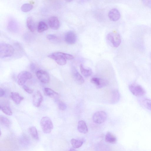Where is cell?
Segmentation results:
<instances>
[{"instance_id": "1", "label": "cell", "mask_w": 151, "mask_h": 151, "mask_svg": "<svg viewBox=\"0 0 151 151\" xmlns=\"http://www.w3.org/2000/svg\"><path fill=\"white\" fill-rule=\"evenodd\" d=\"M49 57L61 65H65L67 63V60H72L74 58L72 55L60 52L53 53L49 55Z\"/></svg>"}, {"instance_id": "2", "label": "cell", "mask_w": 151, "mask_h": 151, "mask_svg": "<svg viewBox=\"0 0 151 151\" xmlns=\"http://www.w3.org/2000/svg\"><path fill=\"white\" fill-rule=\"evenodd\" d=\"M14 53L13 47L10 45L4 43L0 44V57L1 58L11 57Z\"/></svg>"}, {"instance_id": "3", "label": "cell", "mask_w": 151, "mask_h": 151, "mask_svg": "<svg viewBox=\"0 0 151 151\" xmlns=\"http://www.w3.org/2000/svg\"><path fill=\"white\" fill-rule=\"evenodd\" d=\"M41 126L43 132L46 134L51 133L53 128L51 120L47 117H44L41 119Z\"/></svg>"}, {"instance_id": "4", "label": "cell", "mask_w": 151, "mask_h": 151, "mask_svg": "<svg viewBox=\"0 0 151 151\" xmlns=\"http://www.w3.org/2000/svg\"><path fill=\"white\" fill-rule=\"evenodd\" d=\"M107 39L108 42L115 48H118L120 45L121 40L120 34L116 32H111L108 34Z\"/></svg>"}, {"instance_id": "5", "label": "cell", "mask_w": 151, "mask_h": 151, "mask_svg": "<svg viewBox=\"0 0 151 151\" xmlns=\"http://www.w3.org/2000/svg\"><path fill=\"white\" fill-rule=\"evenodd\" d=\"M129 88L132 94L137 97L143 96L146 94L144 88L138 84H130L129 86Z\"/></svg>"}, {"instance_id": "6", "label": "cell", "mask_w": 151, "mask_h": 151, "mask_svg": "<svg viewBox=\"0 0 151 151\" xmlns=\"http://www.w3.org/2000/svg\"><path fill=\"white\" fill-rule=\"evenodd\" d=\"M32 75L30 72L24 71L21 72L17 76V83L20 86H23L28 80L32 78Z\"/></svg>"}, {"instance_id": "7", "label": "cell", "mask_w": 151, "mask_h": 151, "mask_svg": "<svg viewBox=\"0 0 151 151\" xmlns=\"http://www.w3.org/2000/svg\"><path fill=\"white\" fill-rule=\"evenodd\" d=\"M107 115L104 111H100L94 113L93 116V120L94 122L98 124H102L106 120Z\"/></svg>"}, {"instance_id": "8", "label": "cell", "mask_w": 151, "mask_h": 151, "mask_svg": "<svg viewBox=\"0 0 151 151\" xmlns=\"http://www.w3.org/2000/svg\"><path fill=\"white\" fill-rule=\"evenodd\" d=\"M36 75L38 79L42 83L44 84L48 83L50 78L48 73L43 70L37 71L36 72Z\"/></svg>"}, {"instance_id": "9", "label": "cell", "mask_w": 151, "mask_h": 151, "mask_svg": "<svg viewBox=\"0 0 151 151\" xmlns=\"http://www.w3.org/2000/svg\"><path fill=\"white\" fill-rule=\"evenodd\" d=\"M91 82L95 84L98 89H100L108 86L109 84L108 81L105 79H100L97 78H92Z\"/></svg>"}, {"instance_id": "10", "label": "cell", "mask_w": 151, "mask_h": 151, "mask_svg": "<svg viewBox=\"0 0 151 151\" xmlns=\"http://www.w3.org/2000/svg\"><path fill=\"white\" fill-rule=\"evenodd\" d=\"M65 40L67 44L72 45L76 42L77 36L76 34L72 31H69L66 33L65 36Z\"/></svg>"}, {"instance_id": "11", "label": "cell", "mask_w": 151, "mask_h": 151, "mask_svg": "<svg viewBox=\"0 0 151 151\" xmlns=\"http://www.w3.org/2000/svg\"><path fill=\"white\" fill-rule=\"evenodd\" d=\"M43 99L41 93L39 91H37L33 97V103L35 107L38 108L40 106Z\"/></svg>"}, {"instance_id": "12", "label": "cell", "mask_w": 151, "mask_h": 151, "mask_svg": "<svg viewBox=\"0 0 151 151\" xmlns=\"http://www.w3.org/2000/svg\"><path fill=\"white\" fill-rule=\"evenodd\" d=\"M49 24L50 27L53 30H58L60 25L58 18L55 16L51 17L49 19Z\"/></svg>"}, {"instance_id": "13", "label": "cell", "mask_w": 151, "mask_h": 151, "mask_svg": "<svg viewBox=\"0 0 151 151\" xmlns=\"http://www.w3.org/2000/svg\"><path fill=\"white\" fill-rule=\"evenodd\" d=\"M108 16L110 19L113 21H118L120 17V13L118 9L116 8L112 9L109 12Z\"/></svg>"}, {"instance_id": "14", "label": "cell", "mask_w": 151, "mask_h": 151, "mask_svg": "<svg viewBox=\"0 0 151 151\" xmlns=\"http://www.w3.org/2000/svg\"><path fill=\"white\" fill-rule=\"evenodd\" d=\"M72 72L73 77L76 82L79 84H82L84 83V79L76 69L73 67Z\"/></svg>"}, {"instance_id": "15", "label": "cell", "mask_w": 151, "mask_h": 151, "mask_svg": "<svg viewBox=\"0 0 151 151\" xmlns=\"http://www.w3.org/2000/svg\"><path fill=\"white\" fill-rule=\"evenodd\" d=\"M78 129L80 133L86 134L88 133V130L86 122L83 120L79 122Z\"/></svg>"}, {"instance_id": "16", "label": "cell", "mask_w": 151, "mask_h": 151, "mask_svg": "<svg viewBox=\"0 0 151 151\" xmlns=\"http://www.w3.org/2000/svg\"><path fill=\"white\" fill-rule=\"evenodd\" d=\"M120 99V94L119 91L116 90L113 91L111 94V103L114 104L117 103Z\"/></svg>"}, {"instance_id": "17", "label": "cell", "mask_w": 151, "mask_h": 151, "mask_svg": "<svg viewBox=\"0 0 151 151\" xmlns=\"http://www.w3.org/2000/svg\"><path fill=\"white\" fill-rule=\"evenodd\" d=\"M11 98L13 100L16 104H19L24 98L17 93L13 92L11 93Z\"/></svg>"}, {"instance_id": "18", "label": "cell", "mask_w": 151, "mask_h": 151, "mask_svg": "<svg viewBox=\"0 0 151 151\" xmlns=\"http://www.w3.org/2000/svg\"><path fill=\"white\" fill-rule=\"evenodd\" d=\"M26 24L28 29L31 31L32 32L35 31L36 29L35 25L32 17H29L27 18Z\"/></svg>"}, {"instance_id": "19", "label": "cell", "mask_w": 151, "mask_h": 151, "mask_svg": "<svg viewBox=\"0 0 151 151\" xmlns=\"http://www.w3.org/2000/svg\"><path fill=\"white\" fill-rule=\"evenodd\" d=\"M44 91L47 96L51 98H56L59 97L58 93L50 88H45L44 89Z\"/></svg>"}, {"instance_id": "20", "label": "cell", "mask_w": 151, "mask_h": 151, "mask_svg": "<svg viewBox=\"0 0 151 151\" xmlns=\"http://www.w3.org/2000/svg\"><path fill=\"white\" fill-rule=\"evenodd\" d=\"M105 140L106 142L111 144H115L117 141L116 137L110 132H108L107 134Z\"/></svg>"}, {"instance_id": "21", "label": "cell", "mask_w": 151, "mask_h": 151, "mask_svg": "<svg viewBox=\"0 0 151 151\" xmlns=\"http://www.w3.org/2000/svg\"><path fill=\"white\" fill-rule=\"evenodd\" d=\"M84 141L83 140L72 139L71 141V143L73 147L75 148H78L82 146Z\"/></svg>"}, {"instance_id": "22", "label": "cell", "mask_w": 151, "mask_h": 151, "mask_svg": "<svg viewBox=\"0 0 151 151\" xmlns=\"http://www.w3.org/2000/svg\"><path fill=\"white\" fill-rule=\"evenodd\" d=\"M80 68L82 74L85 77H89L92 75V71L90 69L85 68L82 64L80 65Z\"/></svg>"}, {"instance_id": "23", "label": "cell", "mask_w": 151, "mask_h": 151, "mask_svg": "<svg viewBox=\"0 0 151 151\" xmlns=\"http://www.w3.org/2000/svg\"><path fill=\"white\" fill-rule=\"evenodd\" d=\"M48 27L45 23L43 21L40 22L37 25V31L39 33H42L48 30Z\"/></svg>"}, {"instance_id": "24", "label": "cell", "mask_w": 151, "mask_h": 151, "mask_svg": "<svg viewBox=\"0 0 151 151\" xmlns=\"http://www.w3.org/2000/svg\"><path fill=\"white\" fill-rule=\"evenodd\" d=\"M29 133L32 137L35 140H39V137L36 128L33 126L29 128Z\"/></svg>"}, {"instance_id": "25", "label": "cell", "mask_w": 151, "mask_h": 151, "mask_svg": "<svg viewBox=\"0 0 151 151\" xmlns=\"http://www.w3.org/2000/svg\"><path fill=\"white\" fill-rule=\"evenodd\" d=\"M8 28L9 31L13 32H15L17 30L18 26L15 22L11 21L8 23Z\"/></svg>"}, {"instance_id": "26", "label": "cell", "mask_w": 151, "mask_h": 151, "mask_svg": "<svg viewBox=\"0 0 151 151\" xmlns=\"http://www.w3.org/2000/svg\"><path fill=\"white\" fill-rule=\"evenodd\" d=\"M1 109L7 115L11 116L13 115V112L10 107L8 106L1 105Z\"/></svg>"}, {"instance_id": "27", "label": "cell", "mask_w": 151, "mask_h": 151, "mask_svg": "<svg viewBox=\"0 0 151 151\" xmlns=\"http://www.w3.org/2000/svg\"><path fill=\"white\" fill-rule=\"evenodd\" d=\"M33 8V6L30 4H23L21 7V10L24 13L30 11Z\"/></svg>"}, {"instance_id": "28", "label": "cell", "mask_w": 151, "mask_h": 151, "mask_svg": "<svg viewBox=\"0 0 151 151\" xmlns=\"http://www.w3.org/2000/svg\"><path fill=\"white\" fill-rule=\"evenodd\" d=\"M141 102L145 108L151 111V100L144 99L142 100Z\"/></svg>"}, {"instance_id": "29", "label": "cell", "mask_w": 151, "mask_h": 151, "mask_svg": "<svg viewBox=\"0 0 151 151\" xmlns=\"http://www.w3.org/2000/svg\"><path fill=\"white\" fill-rule=\"evenodd\" d=\"M0 121L1 124L7 127H9L11 125L10 121L6 117L3 116H1L0 117Z\"/></svg>"}, {"instance_id": "30", "label": "cell", "mask_w": 151, "mask_h": 151, "mask_svg": "<svg viewBox=\"0 0 151 151\" xmlns=\"http://www.w3.org/2000/svg\"><path fill=\"white\" fill-rule=\"evenodd\" d=\"M47 39L52 42H56L58 40V37L55 35L49 34L47 35Z\"/></svg>"}, {"instance_id": "31", "label": "cell", "mask_w": 151, "mask_h": 151, "mask_svg": "<svg viewBox=\"0 0 151 151\" xmlns=\"http://www.w3.org/2000/svg\"><path fill=\"white\" fill-rule=\"evenodd\" d=\"M58 107L61 110H64L67 108V106L65 104L62 102H59L58 104Z\"/></svg>"}, {"instance_id": "32", "label": "cell", "mask_w": 151, "mask_h": 151, "mask_svg": "<svg viewBox=\"0 0 151 151\" xmlns=\"http://www.w3.org/2000/svg\"><path fill=\"white\" fill-rule=\"evenodd\" d=\"M142 2L146 6L151 9V0H142Z\"/></svg>"}, {"instance_id": "33", "label": "cell", "mask_w": 151, "mask_h": 151, "mask_svg": "<svg viewBox=\"0 0 151 151\" xmlns=\"http://www.w3.org/2000/svg\"><path fill=\"white\" fill-rule=\"evenodd\" d=\"M23 88L24 90L28 93L31 94L33 93V90L25 85L23 86Z\"/></svg>"}, {"instance_id": "34", "label": "cell", "mask_w": 151, "mask_h": 151, "mask_svg": "<svg viewBox=\"0 0 151 151\" xmlns=\"http://www.w3.org/2000/svg\"><path fill=\"white\" fill-rule=\"evenodd\" d=\"M5 94V92L4 90L2 89L1 88L0 89V97H3Z\"/></svg>"}, {"instance_id": "35", "label": "cell", "mask_w": 151, "mask_h": 151, "mask_svg": "<svg viewBox=\"0 0 151 151\" xmlns=\"http://www.w3.org/2000/svg\"><path fill=\"white\" fill-rule=\"evenodd\" d=\"M35 69V65L33 63H32L31 65V70H34Z\"/></svg>"}, {"instance_id": "36", "label": "cell", "mask_w": 151, "mask_h": 151, "mask_svg": "<svg viewBox=\"0 0 151 151\" xmlns=\"http://www.w3.org/2000/svg\"><path fill=\"white\" fill-rule=\"evenodd\" d=\"M64 1L68 2H72L73 0H64Z\"/></svg>"}, {"instance_id": "37", "label": "cell", "mask_w": 151, "mask_h": 151, "mask_svg": "<svg viewBox=\"0 0 151 151\" xmlns=\"http://www.w3.org/2000/svg\"></svg>"}]
</instances>
